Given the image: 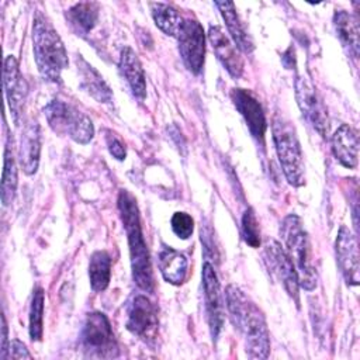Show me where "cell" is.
Segmentation results:
<instances>
[{
  "instance_id": "32",
  "label": "cell",
  "mask_w": 360,
  "mask_h": 360,
  "mask_svg": "<svg viewBox=\"0 0 360 360\" xmlns=\"http://www.w3.org/2000/svg\"><path fill=\"white\" fill-rule=\"evenodd\" d=\"M8 357L13 359H31L30 352L27 350L25 345L22 342H20L18 339L11 340L10 347H8Z\"/></svg>"
},
{
  "instance_id": "1",
  "label": "cell",
  "mask_w": 360,
  "mask_h": 360,
  "mask_svg": "<svg viewBox=\"0 0 360 360\" xmlns=\"http://www.w3.org/2000/svg\"><path fill=\"white\" fill-rule=\"evenodd\" d=\"M225 300L231 321L243 336L248 356L250 359H267L270 335L263 312L235 284L226 287Z\"/></svg>"
},
{
  "instance_id": "18",
  "label": "cell",
  "mask_w": 360,
  "mask_h": 360,
  "mask_svg": "<svg viewBox=\"0 0 360 360\" xmlns=\"http://www.w3.org/2000/svg\"><path fill=\"white\" fill-rule=\"evenodd\" d=\"M332 153L342 166L347 169L357 166L359 135L349 124H342L332 135Z\"/></svg>"
},
{
  "instance_id": "21",
  "label": "cell",
  "mask_w": 360,
  "mask_h": 360,
  "mask_svg": "<svg viewBox=\"0 0 360 360\" xmlns=\"http://www.w3.org/2000/svg\"><path fill=\"white\" fill-rule=\"evenodd\" d=\"M215 6L221 11V15L226 24L228 32L231 34L235 46L245 53H250L255 49V45L252 38L243 28V24L236 13L235 4L232 1H215Z\"/></svg>"
},
{
  "instance_id": "24",
  "label": "cell",
  "mask_w": 360,
  "mask_h": 360,
  "mask_svg": "<svg viewBox=\"0 0 360 360\" xmlns=\"http://www.w3.org/2000/svg\"><path fill=\"white\" fill-rule=\"evenodd\" d=\"M66 17L79 34L86 35L93 30L98 20V6L90 1L76 3L68 10Z\"/></svg>"
},
{
  "instance_id": "11",
  "label": "cell",
  "mask_w": 360,
  "mask_h": 360,
  "mask_svg": "<svg viewBox=\"0 0 360 360\" xmlns=\"http://www.w3.org/2000/svg\"><path fill=\"white\" fill-rule=\"evenodd\" d=\"M127 329L141 339H152L158 330V311L146 295H135L127 308Z\"/></svg>"
},
{
  "instance_id": "30",
  "label": "cell",
  "mask_w": 360,
  "mask_h": 360,
  "mask_svg": "<svg viewBox=\"0 0 360 360\" xmlns=\"http://www.w3.org/2000/svg\"><path fill=\"white\" fill-rule=\"evenodd\" d=\"M170 224L173 232L180 239H188L194 231V221L187 212H174Z\"/></svg>"
},
{
  "instance_id": "15",
  "label": "cell",
  "mask_w": 360,
  "mask_h": 360,
  "mask_svg": "<svg viewBox=\"0 0 360 360\" xmlns=\"http://www.w3.org/2000/svg\"><path fill=\"white\" fill-rule=\"evenodd\" d=\"M3 83L8 103V108L13 115V121L18 125V118L22 111L24 100L27 96V83L20 72L18 62L13 55L6 56L3 68Z\"/></svg>"
},
{
  "instance_id": "23",
  "label": "cell",
  "mask_w": 360,
  "mask_h": 360,
  "mask_svg": "<svg viewBox=\"0 0 360 360\" xmlns=\"http://www.w3.org/2000/svg\"><path fill=\"white\" fill-rule=\"evenodd\" d=\"M77 69L82 77V87L98 103H110L112 98L111 89L103 76L82 56L77 58Z\"/></svg>"
},
{
  "instance_id": "20",
  "label": "cell",
  "mask_w": 360,
  "mask_h": 360,
  "mask_svg": "<svg viewBox=\"0 0 360 360\" xmlns=\"http://www.w3.org/2000/svg\"><path fill=\"white\" fill-rule=\"evenodd\" d=\"M118 66H120L122 76L128 82L132 93L141 100L145 98V94H146L145 73H143V68H142L136 53L134 52V49H131L129 46L122 48Z\"/></svg>"
},
{
  "instance_id": "13",
  "label": "cell",
  "mask_w": 360,
  "mask_h": 360,
  "mask_svg": "<svg viewBox=\"0 0 360 360\" xmlns=\"http://www.w3.org/2000/svg\"><path fill=\"white\" fill-rule=\"evenodd\" d=\"M231 98L236 110L243 117L252 136L263 143L267 124L262 104L259 103L257 97L250 90L233 89L231 93Z\"/></svg>"
},
{
  "instance_id": "8",
  "label": "cell",
  "mask_w": 360,
  "mask_h": 360,
  "mask_svg": "<svg viewBox=\"0 0 360 360\" xmlns=\"http://www.w3.org/2000/svg\"><path fill=\"white\" fill-rule=\"evenodd\" d=\"M179 51L186 68L198 75L204 65L205 55V35L202 25L193 18H183L177 32Z\"/></svg>"
},
{
  "instance_id": "12",
  "label": "cell",
  "mask_w": 360,
  "mask_h": 360,
  "mask_svg": "<svg viewBox=\"0 0 360 360\" xmlns=\"http://www.w3.org/2000/svg\"><path fill=\"white\" fill-rule=\"evenodd\" d=\"M202 287L210 332L212 339H217L224 326V302L217 273L210 262L202 264Z\"/></svg>"
},
{
  "instance_id": "3",
  "label": "cell",
  "mask_w": 360,
  "mask_h": 360,
  "mask_svg": "<svg viewBox=\"0 0 360 360\" xmlns=\"http://www.w3.org/2000/svg\"><path fill=\"white\" fill-rule=\"evenodd\" d=\"M32 51L41 76L48 82L59 83L68 66V53L56 30L39 14L32 24Z\"/></svg>"
},
{
  "instance_id": "7",
  "label": "cell",
  "mask_w": 360,
  "mask_h": 360,
  "mask_svg": "<svg viewBox=\"0 0 360 360\" xmlns=\"http://www.w3.org/2000/svg\"><path fill=\"white\" fill-rule=\"evenodd\" d=\"M80 343L86 356L111 359L118 356V345L108 318L103 312H90L86 316Z\"/></svg>"
},
{
  "instance_id": "31",
  "label": "cell",
  "mask_w": 360,
  "mask_h": 360,
  "mask_svg": "<svg viewBox=\"0 0 360 360\" xmlns=\"http://www.w3.org/2000/svg\"><path fill=\"white\" fill-rule=\"evenodd\" d=\"M105 142H107V148L110 150V153L117 159V160H124L125 159V146L122 143V141L115 135L112 134L111 131H107V135H105Z\"/></svg>"
},
{
  "instance_id": "4",
  "label": "cell",
  "mask_w": 360,
  "mask_h": 360,
  "mask_svg": "<svg viewBox=\"0 0 360 360\" xmlns=\"http://www.w3.org/2000/svg\"><path fill=\"white\" fill-rule=\"evenodd\" d=\"M280 235L285 246L284 250L295 267L300 285L308 291L314 290L316 287V271L312 262L309 238L301 218L295 214L287 215L281 222Z\"/></svg>"
},
{
  "instance_id": "19",
  "label": "cell",
  "mask_w": 360,
  "mask_h": 360,
  "mask_svg": "<svg viewBox=\"0 0 360 360\" xmlns=\"http://www.w3.org/2000/svg\"><path fill=\"white\" fill-rule=\"evenodd\" d=\"M333 25H335L336 34H338L342 45L347 51V53L353 59H357L359 46H360L359 18L346 10H336L333 14Z\"/></svg>"
},
{
  "instance_id": "17",
  "label": "cell",
  "mask_w": 360,
  "mask_h": 360,
  "mask_svg": "<svg viewBox=\"0 0 360 360\" xmlns=\"http://www.w3.org/2000/svg\"><path fill=\"white\" fill-rule=\"evenodd\" d=\"M41 152V131L37 121H28L20 135L18 160L22 172L28 176L34 174L38 169Z\"/></svg>"
},
{
  "instance_id": "25",
  "label": "cell",
  "mask_w": 360,
  "mask_h": 360,
  "mask_svg": "<svg viewBox=\"0 0 360 360\" xmlns=\"http://www.w3.org/2000/svg\"><path fill=\"white\" fill-rule=\"evenodd\" d=\"M89 277L93 291H104L111 278V257L105 250H97L91 255L89 263Z\"/></svg>"
},
{
  "instance_id": "33",
  "label": "cell",
  "mask_w": 360,
  "mask_h": 360,
  "mask_svg": "<svg viewBox=\"0 0 360 360\" xmlns=\"http://www.w3.org/2000/svg\"><path fill=\"white\" fill-rule=\"evenodd\" d=\"M7 352H8V346H7V323H6L4 315H1V353H0V357L3 360H6L8 357Z\"/></svg>"
},
{
  "instance_id": "16",
  "label": "cell",
  "mask_w": 360,
  "mask_h": 360,
  "mask_svg": "<svg viewBox=\"0 0 360 360\" xmlns=\"http://www.w3.org/2000/svg\"><path fill=\"white\" fill-rule=\"evenodd\" d=\"M208 39L215 51L217 58L228 70V73L235 79L240 77L243 73V59L224 30L219 25H211L208 30Z\"/></svg>"
},
{
  "instance_id": "14",
  "label": "cell",
  "mask_w": 360,
  "mask_h": 360,
  "mask_svg": "<svg viewBox=\"0 0 360 360\" xmlns=\"http://www.w3.org/2000/svg\"><path fill=\"white\" fill-rule=\"evenodd\" d=\"M336 259L340 271L349 285H359V248L356 235L346 226H340L336 236Z\"/></svg>"
},
{
  "instance_id": "9",
  "label": "cell",
  "mask_w": 360,
  "mask_h": 360,
  "mask_svg": "<svg viewBox=\"0 0 360 360\" xmlns=\"http://www.w3.org/2000/svg\"><path fill=\"white\" fill-rule=\"evenodd\" d=\"M263 256H264V262L269 271L283 284L287 294L295 301L298 307L300 305L298 276L292 262L290 260L283 246L274 239H267L264 243Z\"/></svg>"
},
{
  "instance_id": "27",
  "label": "cell",
  "mask_w": 360,
  "mask_h": 360,
  "mask_svg": "<svg viewBox=\"0 0 360 360\" xmlns=\"http://www.w3.org/2000/svg\"><path fill=\"white\" fill-rule=\"evenodd\" d=\"M17 188V165L13 156V149L10 146V141L4 148V163H3V174H1V202L3 205H10L14 200Z\"/></svg>"
},
{
  "instance_id": "22",
  "label": "cell",
  "mask_w": 360,
  "mask_h": 360,
  "mask_svg": "<svg viewBox=\"0 0 360 360\" xmlns=\"http://www.w3.org/2000/svg\"><path fill=\"white\" fill-rule=\"evenodd\" d=\"M159 269L167 283L179 285L186 280L188 260L183 253L165 246L159 253Z\"/></svg>"
},
{
  "instance_id": "2",
  "label": "cell",
  "mask_w": 360,
  "mask_h": 360,
  "mask_svg": "<svg viewBox=\"0 0 360 360\" xmlns=\"http://www.w3.org/2000/svg\"><path fill=\"white\" fill-rule=\"evenodd\" d=\"M117 205L128 238L132 278L141 290L150 292L153 290V274L148 246L141 228L136 200L129 191L121 190Z\"/></svg>"
},
{
  "instance_id": "26",
  "label": "cell",
  "mask_w": 360,
  "mask_h": 360,
  "mask_svg": "<svg viewBox=\"0 0 360 360\" xmlns=\"http://www.w3.org/2000/svg\"><path fill=\"white\" fill-rule=\"evenodd\" d=\"M150 11L155 24L170 37H176L181 25V15L179 11L166 3H150Z\"/></svg>"
},
{
  "instance_id": "5",
  "label": "cell",
  "mask_w": 360,
  "mask_h": 360,
  "mask_svg": "<svg viewBox=\"0 0 360 360\" xmlns=\"http://www.w3.org/2000/svg\"><path fill=\"white\" fill-rule=\"evenodd\" d=\"M273 142L276 152L283 167V173L287 181L294 187H301L305 184V170L304 159L297 138V132L290 120H287L280 112L274 114L273 124Z\"/></svg>"
},
{
  "instance_id": "6",
  "label": "cell",
  "mask_w": 360,
  "mask_h": 360,
  "mask_svg": "<svg viewBox=\"0 0 360 360\" xmlns=\"http://www.w3.org/2000/svg\"><path fill=\"white\" fill-rule=\"evenodd\" d=\"M44 114L53 132L65 135L77 143L86 145L93 139L94 127L91 120L75 105L53 98L44 107Z\"/></svg>"
},
{
  "instance_id": "29",
  "label": "cell",
  "mask_w": 360,
  "mask_h": 360,
  "mask_svg": "<svg viewBox=\"0 0 360 360\" xmlns=\"http://www.w3.org/2000/svg\"><path fill=\"white\" fill-rule=\"evenodd\" d=\"M242 235L245 242L252 248H259L260 245V229L259 222L252 208H248L242 217Z\"/></svg>"
},
{
  "instance_id": "28",
  "label": "cell",
  "mask_w": 360,
  "mask_h": 360,
  "mask_svg": "<svg viewBox=\"0 0 360 360\" xmlns=\"http://www.w3.org/2000/svg\"><path fill=\"white\" fill-rule=\"evenodd\" d=\"M44 302L45 294L41 287H37L32 294L30 308V338L32 342H39L44 333Z\"/></svg>"
},
{
  "instance_id": "10",
  "label": "cell",
  "mask_w": 360,
  "mask_h": 360,
  "mask_svg": "<svg viewBox=\"0 0 360 360\" xmlns=\"http://www.w3.org/2000/svg\"><path fill=\"white\" fill-rule=\"evenodd\" d=\"M294 87H295V98L300 110L307 117V120L312 124V127L319 132V135L326 136L329 129L328 112L322 100L315 91V87L304 75L295 76Z\"/></svg>"
}]
</instances>
